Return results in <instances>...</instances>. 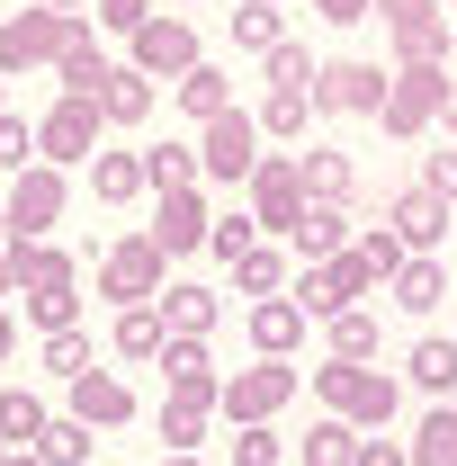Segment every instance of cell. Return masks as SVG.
Returning <instances> with one entry per match:
<instances>
[{
  "label": "cell",
  "instance_id": "cell-31",
  "mask_svg": "<svg viewBox=\"0 0 457 466\" xmlns=\"http://www.w3.org/2000/svg\"><path fill=\"white\" fill-rule=\"evenodd\" d=\"M144 179H153V198H171V188H198V144H144Z\"/></svg>",
  "mask_w": 457,
  "mask_h": 466
},
{
  "label": "cell",
  "instance_id": "cell-40",
  "mask_svg": "<svg viewBox=\"0 0 457 466\" xmlns=\"http://www.w3.org/2000/svg\"><path fill=\"white\" fill-rule=\"evenodd\" d=\"M323 279H332V296H341V305H368V296L386 288V279H377V269L359 260V242H350L341 260H323Z\"/></svg>",
  "mask_w": 457,
  "mask_h": 466
},
{
  "label": "cell",
  "instance_id": "cell-1",
  "mask_svg": "<svg viewBox=\"0 0 457 466\" xmlns=\"http://www.w3.org/2000/svg\"><path fill=\"white\" fill-rule=\"evenodd\" d=\"M314 404L332 412V421H350L359 440H377L386 421L403 412V386L386 377V368H350V359H323L314 368Z\"/></svg>",
  "mask_w": 457,
  "mask_h": 466
},
{
  "label": "cell",
  "instance_id": "cell-12",
  "mask_svg": "<svg viewBox=\"0 0 457 466\" xmlns=\"http://www.w3.org/2000/svg\"><path fill=\"white\" fill-rule=\"evenodd\" d=\"M63 55V18L55 9H9L0 18V81H18V72H36V63Z\"/></svg>",
  "mask_w": 457,
  "mask_h": 466
},
{
  "label": "cell",
  "instance_id": "cell-15",
  "mask_svg": "<svg viewBox=\"0 0 457 466\" xmlns=\"http://www.w3.org/2000/svg\"><path fill=\"white\" fill-rule=\"evenodd\" d=\"M377 99H386V72L377 63H323V81H314V116H377Z\"/></svg>",
  "mask_w": 457,
  "mask_h": 466
},
{
  "label": "cell",
  "instance_id": "cell-17",
  "mask_svg": "<svg viewBox=\"0 0 457 466\" xmlns=\"http://www.w3.org/2000/svg\"><path fill=\"white\" fill-rule=\"evenodd\" d=\"M207 225H216V207H207L198 188H171V198L153 207V242H162V260H188V251H207Z\"/></svg>",
  "mask_w": 457,
  "mask_h": 466
},
{
  "label": "cell",
  "instance_id": "cell-57",
  "mask_svg": "<svg viewBox=\"0 0 457 466\" xmlns=\"http://www.w3.org/2000/svg\"><path fill=\"white\" fill-rule=\"evenodd\" d=\"M9 466H46V458H9Z\"/></svg>",
  "mask_w": 457,
  "mask_h": 466
},
{
  "label": "cell",
  "instance_id": "cell-59",
  "mask_svg": "<svg viewBox=\"0 0 457 466\" xmlns=\"http://www.w3.org/2000/svg\"><path fill=\"white\" fill-rule=\"evenodd\" d=\"M440 9H457V0H440Z\"/></svg>",
  "mask_w": 457,
  "mask_h": 466
},
{
  "label": "cell",
  "instance_id": "cell-14",
  "mask_svg": "<svg viewBox=\"0 0 457 466\" xmlns=\"http://www.w3.org/2000/svg\"><path fill=\"white\" fill-rule=\"evenodd\" d=\"M153 368H162V395H171V404H207V412H216L225 377H216V350H207V341H162Z\"/></svg>",
  "mask_w": 457,
  "mask_h": 466
},
{
  "label": "cell",
  "instance_id": "cell-7",
  "mask_svg": "<svg viewBox=\"0 0 457 466\" xmlns=\"http://www.w3.org/2000/svg\"><path fill=\"white\" fill-rule=\"evenodd\" d=\"M305 216V171H296V153H260V171H251V225L260 242H287Z\"/></svg>",
  "mask_w": 457,
  "mask_h": 466
},
{
  "label": "cell",
  "instance_id": "cell-30",
  "mask_svg": "<svg viewBox=\"0 0 457 466\" xmlns=\"http://www.w3.org/2000/svg\"><path fill=\"white\" fill-rule=\"evenodd\" d=\"M233 288L251 296V305H260V296H287V251L279 242H251V251L233 260Z\"/></svg>",
  "mask_w": 457,
  "mask_h": 466
},
{
  "label": "cell",
  "instance_id": "cell-36",
  "mask_svg": "<svg viewBox=\"0 0 457 466\" xmlns=\"http://www.w3.org/2000/svg\"><path fill=\"white\" fill-rule=\"evenodd\" d=\"M314 81H323V55H305V46L287 36L279 55H269V90H287V99H314Z\"/></svg>",
  "mask_w": 457,
  "mask_h": 466
},
{
  "label": "cell",
  "instance_id": "cell-38",
  "mask_svg": "<svg viewBox=\"0 0 457 466\" xmlns=\"http://www.w3.org/2000/svg\"><path fill=\"white\" fill-rule=\"evenodd\" d=\"M359 458V431L332 421V412H314V431H305V466H350Z\"/></svg>",
  "mask_w": 457,
  "mask_h": 466
},
{
  "label": "cell",
  "instance_id": "cell-10",
  "mask_svg": "<svg viewBox=\"0 0 457 466\" xmlns=\"http://www.w3.org/2000/svg\"><path fill=\"white\" fill-rule=\"evenodd\" d=\"M108 46L90 36V18H63V55H55V99H90L99 108V90H108Z\"/></svg>",
  "mask_w": 457,
  "mask_h": 466
},
{
  "label": "cell",
  "instance_id": "cell-11",
  "mask_svg": "<svg viewBox=\"0 0 457 466\" xmlns=\"http://www.w3.org/2000/svg\"><path fill=\"white\" fill-rule=\"evenodd\" d=\"M9 260H18V296L27 305H81V260L63 242H18Z\"/></svg>",
  "mask_w": 457,
  "mask_h": 466
},
{
  "label": "cell",
  "instance_id": "cell-16",
  "mask_svg": "<svg viewBox=\"0 0 457 466\" xmlns=\"http://www.w3.org/2000/svg\"><path fill=\"white\" fill-rule=\"evenodd\" d=\"M386 225L403 233V251H412V260H431V251L449 242V207H440V198L412 179V188H395V198H386Z\"/></svg>",
  "mask_w": 457,
  "mask_h": 466
},
{
  "label": "cell",
  "instance_id": "cell-54",
  "mask_svg": "<svg viewBox=\"0 0 457 466\" xmlns=\"http://www.w3.org/2000/svg\"><path fill=\"white\" fill-rule=\"evenodd\" d=\"M162 466H207V458H162Z\"/></svg>",
  "mask_w": 457,
  "mask_h": 466
},
{
  "label": "cell",
  "instance_id": "cell-13",
  "mask_svg": "<svg viewBox=\"0 0 457 466\" xmlns=\"http://www.w3.org/2000/svg\"><path fill=\"white\" fill-rule=\"evenodd\" d=\"M63 412H72V421H90V431H126L144 404H135V386H126L117 368H90V377H72V386H63Z\"/></svg>",
  "mask_w": 457,
  "mask_h": 466
},
{
  "label": "cell",
  "instance_id": "cell-42",
  "mask_svg": "<svg viewBox=\"0 0 457 466\" xmlns=\"http://www.w3.org/2000/svg\"><path fill=\"white\" fill-rule=\"evenodd\" d=\"M0 171H36V116H0Z\"/></svg>",
  "mask_w": 457,
  "mask_h": 466
},
{
  "label": "cell",
  "instance_id": "cell-27",
  "mask_svg": "<svg viewBox=\"0 0 457 466\" xmlns=\"http://www.w3.org/2000/svg\"><path fill=\"white\" fill-rule=\"evenodd\" d=\"M144 188H153V179H144V153H99V162H90V198H99V207H135Z\"/></svg>",
  "mask_w": 457,
  "mask_h": 466
},
{
  "label": "cell",
  "instance_id": "cell-61",
  "mask_svg": "<svg viewBox=\"0 0 457 466\" xmlns=\"http://www.w3.org/2000/svg\"><path fill=\"white\" fill-rule=\"evenodd\" d=\"M449 18H457V9H449Z\"/></svg>",
  "mask_w": 457,
  "mask_h": 466
},
{
  "label": "cell",
  "instance_id": "cell-47",
  "mask_svg": "<svg viewBox=\"0 0 457 466\" xmlns=\"http://www.w3.org/2000/svg\"><path fill=\"white\" fill-rule=\"evenodd\" d=\"M314 18H332V27H359V18H377V0H305Z\"/></svg>",
  "mask_w": 457,
  "mask_h": 466
},
{
  "label": "cell",
  "instance_id": "cell-18",
  "mask_svg": "<svg viewBox=\"0 0 457 466\" xmlns=\"http://www.w3.org/2000/svg\"><path fill=\"white\" fill-rule=\"evenodd\" d=\"M153 314H162V332H171V341H207V332L225 323V296H216V288H198V279H171Z\"/></svg>",
  "mask_w": 457,
  "mask_h": 466
},
{
  "label": "cell",
  "instance_id": "cell-56",
  "mask_svg": "<svg viewBox=\"0 0 457 466\" xmlns=\"http://www.w3.org/2000/svg\"><path fill=\"white\" fill-rule=\"evenodd\" d=\"M0 116H9V81H0Z\"/></svg>",
  "mask_w": 457,
  "mask_h": 466
},
{
  "label": "cell",
  "instance_id": "cell-45",
  "mask_svg": "<svg viewBox=\"0 0 457 466\" xmlns=\"http://www.w3.org/2000/svg\"><path fill=\"white\" fill-rule=\"evenodd\" d=\"M421 188H431L440 207H457V144H449V153H431V162H421Z\"/></svg>",
  "mask_w": 457,
  "mask_h": 466
},
{
  "label": "cell",
  "instance_id": "cell-49",
  "mask_svg": "<svg viewBox=\"0 0 457 466\" xmlns=\"http://www.w3.org/2000/svg\"><path fill=\"white\" fill-rule=\"evenodd\" d=\"M18 359V323H9V305H0V368Z\"/></svg>",
  "mask_w": 457,
  "mask_h": 466
},
{
  "label": "cell",
  "instance_id": "cell-41",
  "mask_svg": "<svg viewBox=\"0 0 457 466\" xmlns=\"http://www.w3.org/2000/svg\"><path fill=\"white\" fill-rule=\"evenodd\" d=\"M251 242H260V225H251V207H225V216H216V225H207V251H216V260H242V251H251Z\"/></svg>",
  "mask_w": 457,
  "mask_h": 466
},
{
  "label": "cell",
  "instance_id": "cell-6",
  "mask_svg": "<svg viewBox=\"0 0 457 466\" xmlns=\"http://www.w3.org/2000/svg\"><path fill=\"white\" fill-rule=\"evenodd\" d=\"M440 90H449V72H431V63H412V72H386V99H377V126L412 144V135H431L440 126Z\"/></svg>",
  "mask_w": 457,
  "mask_h": 466
},
{
  "label": "cell",
  "instance_id": "cell-46",
  "mask_svg": "<svg viewBox=\"0 0 457 466\" xmlns=\"http://www.w3.org/2000/svg\"><path fill=\"white\" fill-rule=\"evenodd\" d=\"M144 18H162L153 0H99V27H117V36H135Z\"/></svg>",
  "mask_w": 457,
  "mask_h": 466
},
{
  "label": "cell",
  "instance_id": "cell-19",
  "mask_svg": "<svg viewBox=\"0 0 457 466\" xmlns=\"http://www.w3.org/2000/svg\"><path fill=\"white\" fill-rule=\"evenodd\" d=\"M287 251H296L305 269L341 260V251H350V216H341V207H305V216H296V233H287Z\"/></svg>",
  "mask_w": 457,
  "mask_h": 466
},
{
  "label": "cell",
  "instance_id": "cell-20",
  "mask_svg": "<svg viewBox=\"0 0 457 466\" xmlns=\"http://www.w3.org/2000/svg\"><path fill=\"white\" fill-rule=\"evenodd\" d=\"M296 171H305V207H350V188H359V162L332 153V144L296 153Z\"/></svg>",
  "mask_w": 457,
  "mask_h": 466
},
{
  "label": "cell",
  "instance_id": "cell-44",
  "mask_svg": "<svg viewBox=\"0 0 457 466\" xmlns=\"http://www.w3.org/2000/svg\"><path fill=\"white\" fill-rule=\"evenodd\" d=\"M287 458V440L269 431V421H251V431H233V466H279Z\"/></svg>",
  "mask_w": 457,
  "mask_h": 466
},
{
  "label": "cell",
  "instance_id": "cell-51",
  "mask_svg": "<svg viewBox=\"0 0 457 466\" xmlns=\"http://www.w3.org/2000/svg\"><path fill=\"white\" fill-rule=\"evenodd\" d=\"M9 251H18V242H9ZM9 251H0V296H18V260H9Z\"/></svg>",
  "mask_w": 457,
  "mask_h": 466
},
{
  "label": "cell",
  "instance_id": "cell-8",
  "mask_svg": "<svg viewBox=\"0 0 457 466\" xmlns=\"http://www.w3.org/2000/svg\"><path fill=\"white\" fill-rule=\"evenodd\" d=\"M36 162L90 171V162H99V108H90V99H55V108L36 116Z\"/></svg>",
  "mask_w": 457,
  "mask_h": 466
},
{
  "label": "cell",
  "instance_id": "cell-5",
  "mask_svg": "<svg viewBox=\"0 0 457 466\" xmlns=\"http://www.w3.org/2000/svg\"><path fill=\"white\" fill-rule=\"evenodd\" d=\"M251 171H260V126H251V108H225L216 126H198V179L251 188Z\"/></svg>",
  "mask_w": 457,
  "mask_h": 466
},
{
  "label": "cell",
  "instance_id": "cell-52",
  "mask_svg": "<svg viewBox=\"0 0 457 466\" xmlns=\"http://www.w3.org/2000/svg\"><path fill=\"white\" fill-rule=\"evenodd\" d=\"M36 9H55V18H81V9H90V0H36Z\"/></svg>",
  "mask_w": 457,
  "mask_h": 466
},
{
  "label": "cell",
  "instance_id": "cell-37",
  "mask_svg": "<svg viewBox=\"0 0 457 466\" xmlns=\"http://www.w3.org/2000/svg\"><path fill=\"white\" fill-rule=\"evenodd\" d=\"M305 116H314V99H287V90H269V99L251 108V126H260V144H296V135H305Z\"/></svg>",
  "mask_w": 457,
  "mask_h": 466
},
{
  "label": "cell",
  "instance_id": "cell-24",
  "mask_svg": "<svg viewBox=\"0 0 457 466\" xmlns=\"http://www.w3.org/2000/svg\"><path fill=\"white\" fill-rule=\"evenodd\" d=\"M153 99H162V90H153L135 63H117L108 90H99V126H144V116H153Z\"/></svg>",
  "mask_w": 457,
  "mask_h": 466
},
{
  "label": "cell",
  "instance_id": "cell-22",
  "mask_svg": "<svg viewBox=\"0 0 457 466\" xmlns=\"http://www.w3.org/2000/svg\"><path fill=\"white\" fill-rule=\"evenodd\" d=\"M449 36H457V18H449V9H431V18H412V27H395V72H412V63L449 72Z\"/></svg>",
  "mask_w": 457,
  "mask_h": 466
},
{
  "label": "cell",
  "instance_id": "cell-21",
  "mask_svg": "<svg viewBox=\"0 0 457 466\" xmlns=\"http://www.w3.org/2000/svg\"><path fill=\"white\" fill-rule=\"evenodd\" d=\"M251 350H260V359H296V350H305L296 296H260V305H251Z\"/></svg>",
  "mask_w": 457,
  "mask_h": 466
},
{
  "label": "cell",
  "instance_id": "cell-50",
  "mask_svg": "<svg viewBox=\"0 0 457 466\" xmlns=\"http://www.w3.org/2000/svg\"><path fill=\"white\" fill-rule=\"evenodd\" d=\"M440 126H449V144H457V81L440 90Z\"/></svg>",
  "mask_w": 457,
  "mask_h": 466
},
{
  "label": "cell",
  "instance_id": "cell-55",
  "mask_svg": "<svg viewBox=\"0 0 457 466\" xmlns=\"http://www.w3.org/2000/svg\"><path fill=\"white\" fill-rule=\"evenodd\" d=\"M0 421H9V386H0Z\"/></svg>",
  "mask_w": 457,
  "mask_h": 466
},
{
  "label": "cell",
  "instance_id": "cell-48",
  "mask_svg": "<svg viewBox=\"0 0 457 466\" xmlns=\"http://www.w3.org/2000/svg\"><path fill=\"white\" fill-rule=\"evenodd\" d=\"M350 466H412V449H395V440H359V458Z\"/></svg>",
  "mask_w": 457,
  "mask_h": 466
},
{
  "label": "cell",
  "instance_id": "cell-33",
  "mask_svg": "<svg viewBox=\"0 0 457 466\" xmlns=\"http://www.w3.org/2000/svg\"><path fill=\"white\" fill-rule=\"evenodd\" d=\"M90 449H99V440H90V421L55 412V421H46V440H36L27 458H46V466H90Z\"/></svg>",
  "mask_w": 457,
  "mask_h": 466
},
{
  "label": "cell",
  "instance_id": "cell-3",
  "mask_svg": "<svg viewBox=\"0 0 457 466\" xmlns=\"http://www.w3.org/2000/svg\"><path fill=\"white\" fill-rule=\"evenodd\" d=\"M296 359H251V368H233L225 395H216V412H225L233 431H251V421H279L287 404H296Z\"/></svg>",
  "mask_w": 457,
  "mask_h": 466
},
{
  "label": "cell",
  "instance_id": "cell-58",
  "mask_svg": "<svg viewBox=\"0 0 457 466\" xmlns=\"http://www.w3.org/2000/svg\"><path fill=\"white\" fill-rule=\"evenodd\" d=\"M0 466H9V449H0Z\"/></svg>",
  "mask_w": 457,
  "mask_h": 466
},
{
  "label": "cell",
  "instance_id": "cell-25",
  "mask_svg": "<svg viewBox=\"0 0 457 466\" xmlns=\"http://www.w3.org/2000/svg\"><path fill=\"white\" fill-rule=\"evenodd\" d=\"M162 341H171V332H162V314H153V305H126V314L108 323V350H117V359H135V368H153Z\"/></svg>",
  "mask_w": 457,
  "mask_h": 466
},
{
  "label": "cell",
  "instance_id": "cell-9",
  "mask_svg": "<svg viewBox=\"0 0 457 466\" xmlns=\"http://www.w3.org/2000/svg\"><path fill=\"white\" fill-rule=\"evenodd\" d=\"M126 46H135V72H144V81H162V90H171V81H188V72H198V27H188V18H144V27H135V36H126Z\"/></svg>",
  "mask_w": 457,
  "mask_h": 466
},
{
  "label": "cell",
  "instance_id": "cell-34",
  "mask_svg": "<svg viewBox=\"0 0 457 466\" xmlns=\"http://www.w3.org/2000/svg\"><path fill=\"white\" fill-rule=\"evenodd\" d=\"M412 466H457V404H431L412 431Z\"/></svg>",
  "mask_w": 457,
  "mask_h": 466
},
{
  "label": "cell",
  "instance_id": "cell-60",
  "mask_svg": "<svg viewBox=\"0 0 457 466\" xmlns=\"http://www.w3.org/2000/svg\"><path fill=\"white\" fill-rule=\"evenodd\" d=\"M279 9H287V0H279Z\"/></svg>",
  "mask_w": 457,
  "mask_h": 466
},
{
  "label": "cell",
  "instance_id": "cell-4",
  "mask_svg": "<svg viewBox=\"0 0 457 466\" xmlns=\"http://www.w3.org/2000/svg\"><path fill=\"white\" fill-rule=\"evenodd\" d=\"M63 207H72V171H55V162L18 171V179H9V198H0V216H9L18 242H46V233L63 225Z\"/></svg>",
  "mask_w": 457,
  "mask_h": 466
},
{
  "label": "cell",
  "instance_id": "cell-35",
  "mask_svg": "<svg viewBox=\"0 0 457 466\" xmlns=\"http://www.w3.org/2000/svg\"><path fill=\"white\" fill-rule=\"evenodd\" d=\"M323 341H332V359L368 368V359H377V314H368V305H350L341 323H323Z\"/></svg>",
  "mask_w": 457,
  "mask_h": 466
},
{
  "label": "cell",
  "instance_id": "cell-29",
  "mask_svg": "<svg viewBox=\"0 0 457 466\" xmlns=\"http://www.w3.org/2000/svg\"><path fill=\"white\" fill-rule=\"evenodd\" d=\"M233 46L269 63V55L287 46V9H279V0H242V9H233Z\"/></svg>",
  "mask_w": 457,
  "mask_h": 466
},
{
  "label": "cell",
  "instance_id": "cell-23",
  "mask_svg": "<svg viewBox=\"0 0 457 466\" xmlns=\"http://www.w3.org/2000/svg\"><path fill=\"white\" fill-rule=\"evenodd\" d=\"M171 99H179V116H198V126H216V116L233 108V72H225V63H198L188 81H171Z\"/></svg>",
  "mask_w": 457,
  "mask_h": 466
},
{
  "label": "cell",
  "instance_id": "cell-26",
  "mask_svg": "<svg viewBox=\"0 0 457 466\" xmlns=\"http://www.w3.org/2000/svg\"><path fill=\"white\" fill-rule=\"evenodd\" d=\"M386 288H395L403 314H440V296H449V260H440V251H431V260H403Z\"/></svg>",
  "mask_w": 457,
  "mask_h": 466
},
{
  "label": "cell",
  "instance_id": "cell-32",
  "mask_svg": "<svg viewBox=\"0 0 457 466\" xmlns=\"http://www.w3.org/2000/svg\"><path fill=\"white\" fill-rule=\"evenodd\" d=\"M207 421H216L207 404H171L162 395V458H198L207 449Z\"/></svg>",
  "mask_w": 457,
  "mask_h": 466
},
{
  "label": "cell",
  "instance_id": "cell-53",
  "mask_svg": "<svg viewBox=\"0 0 457 466\" xmlns=\"http://www.w3.org/2000/svg\"><path fill=\"white\" fill-rule=\"evenodd\" d=\"M9 242H18V233H9V216H0V251H9Z\"/></svg>",
  "mask_w": 457,
  "mask_h": 466
},
{
  "label": "cell",
  "instance_id": "cell-43",
  "mask_svg": "<svg viewBox=\"0 0 457 466\" xmlns=\"http://www.w3.org/2000/svg\"><path fill=\"white\" fill-rule=\"evenodd\" d=\"M359 260H368L377 279H395V269L412 260V251H403V233H395V225H377V233H359Z\"/></svg>",
  "mask_w": 457,
  "mask_h": 466
},
{
  "label": "cell",
  "instance_id": "cell-28",
  "mask_svg": "<svg viewBox=\"0 0 457 466\" xmlns=\"http://www.w3.org/2000/svg\"><path fill=\"white\" fill-rule=\"evenodd\" d=\"M412 386L440 395V404L457 395V332H421V341H412Z\"/></svg>",
  "mask_w": 457,
  "mask_h": 466
},
{
  "label": "cell",
  "instance_id": "cell-2",
  "mask_svg": "<svg viewBox=\"0 0 457 466\" xmlns=\"http://www.w3.org/2000/svg\"><path fill=\"white\" fill-rule=\"evenodd\" d=\"M162 288H171V260H162L153 233H126V242L99 251V296H108L117 314L126 305H162Z\"/></svg>",
  "mask_w": 457,
  "mask_h": 466
},
{
  "label": "cell",
  "instance_id": "cell-39",
  "mask_svg": "<svg viewBox=\"0 0 457 466\" xmlns=\"http://www.w3.org/2000/svg\"><path fill=\"white\" fill-rule=\"evenodd\" d=\"M36 359H46V377H63V386H72V377H90V332H81V323H72V332H46V350H36Z\"/></svg>",
  "mask_w": 457,
  "mask_h": 466
}]
</instances>
